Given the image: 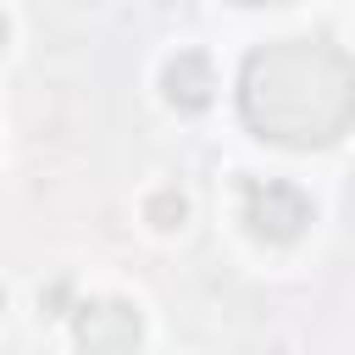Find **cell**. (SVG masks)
Masks as SVG:
<instances>
[{"instance_id": "6da1fadb", "label": "cell", "mask_w": 355, "mask_h": 355, "mask_svg": "<svg viewBox=\"0 0 355 355\" xmlns=\"http://www.w3.org/2000/svg\"><path fill=\"white\" fill-rule=\"evenodd\" d=\"M239 116L283 150H322L355 122V61L327 39H272L239 67Z\"/></svg>"}, {"instance_id": "7a4b0ae2", "label": "cell", "mask_w": 355, "mask_h": 355, "mask_svg": "<svg viewBox=\"0 0 355 355\" xmlns=\"http://www.w3.org/2000/svg\"><path fill=\"white\" fill-rule=\"evenodd\" d=\"M244 227L261 244H294L311 227V200L294 183H250L244 189Z\"/></svg>"}, {"instance_id": "3957f363", "label": "cell", "mask_w": 355, "mask_h": 355, "mask_svg": "<svg viewBox=\"0 0 355 355\" xmlns=\"http://www.w3.org/2000/svg\"><path fill=\"white\" fill-rule=\"evenodd\" d=\"M144 338V316L128 300H83L72 311V344L83 355H133Z\"/></svg>"}, {"instance_id": "277c9868", "label": "cell", "mask_w": 355, "mask_h": 355, "mask_svg": "<svg viewBox=\"0 0 355 355\" xmlns=\"http://www.w3.org/2000/svg\"><path fill=\"white\" fill-rule=\"evenodd\" d=\"M161 94H166V105H178V111H205L211 94H216L211 61H205L200 50H178V55L166 61V72H161Z\"/></svg>"}, {"instance_id": "5b68a950", "label": "cell", "mask_w": 355, "mask_h": 355, "mask_svg": "<svg viewBox=\"0 0 355 355\" xmlns=\"http://www.w3.org/2000/svg\"><path fill=\"white\" fill-rule=\"evenodd\" d=\"M144 222H150V227H161V233H172V227H183V222H189V200H183L178 189H155V194L144 200Z\"/></svg>"}, {"instance_id": "8992f818", "label": "cell", "mask_w": 355, "mask_h": 355, "mask_svg": "<svg viewBox=\"0 0 355 355\" xmlns=\"http://www.w3.org/2000/svg\"><path fill=\"white\" fill-rule=\"evenodd\" d=\"M39 305H44V316H55V305H67V283H50V288L39 294Z\"/></svg>"}, {"instance_id": "52a82bcc", "label": "cell", "mask_w": 355, "mask_h": 355, "mask_svg": "<svg viewBox=\"0 0 355 355\" xmlns=\"http://www.w3.org/2000/svg\"><path fill=\"white\" fill-rule=\"evenodd\" d=\"M6 39H11V28H6V17H0V50H6Z\"/></svg>"}, {"instance_id": "ba28073f", "label": "cell", "mask_w": 355, "mask_h": 355, "mask_svg": "<svg viewBox=\"0 0 355 355\" xmlns=\"http://www.w3.org/2000/svg\"><path fill=\"white\" fill-rule=\"evenodd\" d=\"M244 6H288V0H244Z\"/></svg>"}, {"instance_id": "9c48e42d", "label": "cell", "mask_w": 355, "mask_h": 355, "mask_svg": "<svg viewBox=\"0 0 355 355\" xmlns=\"http://www.w3.org/2000/svg\"><path fill=\"white\" fill-rule=\"evenodd\" d=\"M0 311H6V294H0Z\"/></svg>"}]
</instances>
